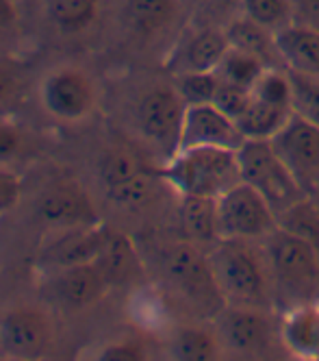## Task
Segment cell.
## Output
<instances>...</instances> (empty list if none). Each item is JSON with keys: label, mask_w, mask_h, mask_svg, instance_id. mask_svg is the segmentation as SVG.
Returning a JSON list of instances; mask_svg holds the SVG:
<instances>
[{"label": "cell", "mask_w": 319, "mask_h": 361, "mask_svg": "<svg viewBox=\"0 0 319 361\" xmlns=\"http://www.w3.org/2000/svg\"><path fill=\"white\" fill-rule=\"evenodd\" d=\"M246 142L237 120L224 114L213 102L204 105H187L182 120L180 148H198V146H215L239 150ZM178 148V150H180Z\"/></svg>", "instance_id": "11"}, {"label": "cell", "mask_w": 319, "mask_h": 361, "mask_svg": "<svg viewBox=\"0 0 319 361\" xmlns=\"http://www.w3.org/2000/svg\"><path fill=\"white\" fill-rule=\"evenodd\" d=\"M265 70H268V66H265L258 57L248 55L244 50H237L230 46L215 72L220 76V81H224V83H232L239 87L252 90L254 83L258 81V76Z\"/></svg>", "instance_id": "26"}, {"label": "cell", "mask_w": 319, "mask_h": 361, "mask_svg": "<svg viewBox=\"0 0 319 361\" xmlns=\"http://www.w3.org/2000/svg\"><path fill=\"white\" fill-rule=\"evenodd\" d=\"M276 46L287 70L319 76V31L291 24L276 33Z\"/></svg>", "instance_id": "19"}, {"label": "cell", "mask_w": 319, "mask_h": 361, "mask_svg": "<svg viewBox=\"0 0 319 361\" xmlns=\"http://www.w3.org/2000/svg\"><path fill=\"white\" fill-rule=\"evenodd\" d=\"M252 98V90H246V87H239V85H232V83H224L220 81V87L215 92V98H213V105L220 107L224 114H228L230 118H239Z\"/></svg>", "instance_id": "33"}, {"label": "cell", "mask_w": 319, "mask_h": 361, "mask_svg": "<svg viewBox=\"0 0 319 361\" xmlns=\"http://www.w3.org/2000/svg\"><path fill=\"white\" fill-rule=\"evenodd\" d=\"M308 198H311V200L315 202V207L319 209V183H317V185H315V188H313V190L308 192Z\"/></svg>", "instance_id": "40"}, {"label": "cell", "mask_w": 319, "mask_h": 361, "mask_svg": "<svg viewBox=\"0 0 319 361\" xmlns=\"http://www.w3.org/2000/svg\"><path fill=\"white\" fill-rule=\"evenodd\" d=\"M174 87L187 105H204V102H213V98H215V92L220 87V76L218 72L180 74L176 76Z\"/></svg>", "instance_id": "32"}, {"label": "cell", "mask_w": 319, "mask_h": 361, "mask_svg": "<svg viewBox=\"0 0 319 361\" xmlns=\"http://www.w3.org/2000/svg\"><path fill=\"white\" fill-rule=\"evenodd\" d=\"M142 170H146V166L142 164V159L135 152H130L126 148H115L111 152H106L100 164V176H102L104 190H111L115 185L126 183L128 178L139 174Z\"/></svg>", "instance_id": "31"}, {"label": "cell", "mask_w": 319, "mask_h": 361, "mask_svg": "<svg viewBox=\"0 0 319 361\" xmlns=\"http://www.w3.org/2000/svg\"><path fill=\"white\" fill-rule=\"evenodd\" d=\"M52 342V324L39 309L18 307L0 320V348L11 359H39Z\"/></svg>", "instance_id": "10"}, {"label": "cell", "mask_w": 319, "mask_h": 361, "mask_svg": "<svg viewBox=\"0 0 319 361\" xmlns=\"http://www.w3.org/2000/svg\"><path fill=\"white\" fill-rule=\"evenodd\" d=\"M291 79V107L294 114L319 124V76L287 70Z\"/></svg>", "instance_id": "30"}, {"label": "cell", "mask_w": 319, "mask_h": 361, "mask_svg": "<svg viewBox=\"0 0 319 361\" xmlns=\"http://www.w3.org/2000/svg\"><path fill=\"white\" fill-rule=\"evenodd\" d=\"M294 24L311 31H319V0H291Z\"/></svg>", "instance_id": "36"}, {"label": "cell", "mask_w": 319, "mask_h": 361, "mask_svg": "<svg viewBox=\"0 0 319 361\" xmlns=\"http://www.w3.org/2000/svg\"><path fill=\"white\" fill-rule=\"evenodd\" d=\"M242 9L246 18L254 20L272 33H280L282 29L294 24L291 0H244Z\"/></svg>", "instance_id": "29"}, {"label": "cell", "mask_w": 319, "mask_h": 361, "mask_svg": "<svg viewBox=\"0 0 319 361\" xmlns=\"http://www.w3.org/2000/svg\"><path fill=\"white\" fill-rule=\"evenodd\" d=\"M237 157L242 180L268 198L276 216L308 196L276 154L270 140H246L237 150Z\"/></svg>", "instance_id": "6"}, {"label": "cell", "mask_w": 319, "mask_h": 361, "mask_svg": "<svg viewBox=\"0 0 319 361\" xmlns=\"http://www.w3.org/2000/svg\"><path fill=\"white\" fill-rule=\"evenodd\" d=\"M96 264L109 281V286H124L142 272V262L135 244L124 233H111V231Z\"/></svg>", "instance_id": "21"}, {"label": "cell", "mask_w": 319, "mask_h": 361, "mask_svg": "<svg viewBox=\"0 0 319 361\" xmlns=\"http://www.w3.org/2000/svg\"><path fill=\"white\" fill-rule=\"evenodd\" d=\"M42 102L46 111L59 120H81L94 109L96 94L83 70L61 68L46 76L42 85Z\"/></svg>", "instance_id": "12"}, {"label": "cell", "mask_w": 319, "mask_h": 361, "mask_svg": "<svg viewBox=\"0 0 319 361\" xmlns=\"http://www.w3.org/2000/svg\"><path fill=\"white\" fill-rule=\"evenodd\" d=\"M106 238H109V231L102 226V222L89 226L61 228L59 238L48 244L46 262L57 266L59 270L76 264L96 262Z\"/></svg>", "instance_id": "15"}, {"label": "cell", "mask_w": 319, "mask_h": 361, "mask_svg": "<svg viewBox=\"0 0 319 361\" xmlns=\"http://www.w3.org/2000/svg\"><path fill=\"white\" fill-rule=\"evenodd\" d=\"M280 340L289 355L319 359V300L280 312Z\"/></svg>", "instance_id": "16"}, {"label": "cell", "mask_w": 319, "mask_h": 361, "mask_svg": "<svg viewBox=\"0 0 319 361\" xmlns=\"http://www.w3.org/2000/svg\"><path fill=\"white\" fill-rule=\"evenodd\" d=\"M187 111L174 85H156L146 92L137 105V122L144 137L163 154L165 161L178 152L182 120Z\"/></svg>", "instance_id": "8"}, {"label": "cell", "mask_w": 319, "mask_h": 361, "mask_svg": "<svg viewBox=\"0 0 319 361\" xmlns=\"http://www.w3.org/2000/svg\"><path fill=\"white\" fill-rule=\"evenodd\" d=\"M270 142L282 164L308 194L319 183V124L294 114Z\"/></svg>", "instance_id": "9"}, {"label": "cell", "mask_w": 319, "mask_h": 361, "mask_svg": "<svg viewBox=\"0 0 319 361\" xmlns=\"http://www.w3.org/2000/svg\"><path fill=\"white\" fill-rule=\"evenodd\" d=\"M178 222L184 240L211 250L220 242L218 231V198L178 196Z\"/></svg>", "instance_id": "18"}, {"label": "cell", "mask_w": 319, "mask_h": 361, "mask_svg": "<svg viewBox=\"0 0 319 361\" xmlns=\"http://www.w3.org/2000/svg\"><path fill=\"white\" fill-rule=\"evenodd\" d=\"M158 174L178 196L220 198L242 183L237 150L215 146L180 148Z\"/></svg>", "instance_id": "3"}, {"label": "cell", "mask_w": 319, "mask_h": 361, "mask_svg": "<svg viewBox=\"0 0 319 361\" xmlns=\"http://www.w3.org/2000/svg\"><path fill=\"white\" fill-rule=\"evenodd\" d=\"M224 31L232 48L258 57L268 68H284L280 53H278V46H276V33L261 27L254 20L242 16Z\"/></svg>", "instance_id": "20"}, {"label": "cell", "mask_w": 319, "mask_h": 361, "mask_svg": "<svg viewBox=\"0 0 319 361\" xmlns=\"http://www.w3.org/2000/svg\"><path fill=\"white\" fill-rule=\"evenodd\" d=\"M109 288V281L96 262L61 268L55 279V294L70 309H85L100 300Z\"/></svg>", "instance_id": "17"}, {"label": "cell", "mask_w": 319, "mask_h": 361, "mask_svg": "<svg viewBox=\"0 0 319 361\" xmlns=\"http://www.w3.org/2000/svg\"><path fill=\"white\" fill-rule=\"evenodd\" d=\"M261 242L268 255L278 314L319 300V255L315 248L282 226Z\"/></svg>", "instance_id": "2"}, {"label": "cell", "mask_w": 319, "mask_h": 361, "mask_svg": "<svg viewBox=\"0 0 319 361\" xmlns=\"http://www.w3.org/2000/svg\"><path fill=\"white\" fill-rule=\"evenodd\" d=\"M98 357L104 359V361H139V359H144L146 355H144L142 346L122 342V344H113V346L102 348V353H100Z\"/></svg>", "instance_id": "37"}, {"label": "cell", "mask_w": 319, "mask_h": 361, "mask_svg": "<svg viewBox=\"0 0 319 361\" xmlns=\"http://www.w3.org/2000/svg\"><path fill=\"white\" fill-rule=\"evenodd\" d=\"M22 150V135L18 126L0 116V166H9Z\"/></svg>", "instance_id": "35"}, {"label": "cell", "mask_w": 319, "mask_h": 361, "mask_svg": "<svg viewBox=\"0 0 319 361\" xmlns=\"http://www.w3.org/2000/svg\"><path fill=\"white\" fill-rule=\"evenodd\" d=\"M294 116V109L276 105V102L261 100L256 96L250 98L246 111L237 118L246 140H272L280 128Z\"/></svg>", "instance_id": "23"}, {"label": "cell", "mask_w": 319, "mask_h": 361, "mask_svg": "<svg viewBox=\"0 0 319 361\" xmlns=\"http://www.w3.org/2000/svg\"><path fill=\"white\" fill-rule=\"evenodd\" d=\"M230 42L222 29H200L184 39L168 61V70L174 76L189 72H215L228 53Z\"/></svg>", "instance_id": "14"}, {"label": "cell", "mask_w": 319, "mask_h": 361, "mask_svg": "<svg viewBox=\"0 0 319 361\" xmlns=\"http://www.w3.org/2000/svg\"><path fill=\"white\" fill-rule=\"evenodd\" d=\"M20 198H22L20 176L7 166H0V218L15 209Z\"/></svg>", "instance_id": "34"}, {"label": "cell", "mask_w": 319, "mask_h": 361, "mask_svg": "<svg viewBox=\"0 0 319 361\" xmlns=\"http://www.w3.org/2000/svg\"><path fill=\"white\" fill-rule=\"evenodd\" d=\"M48 16L63 33H78L87 29L96 18L98 0H48Z\"/></svg>", "instance_id": "27"}, {"label": "cell", "mask_w": 319, "mask_h": 361, "mask_svg": "<svg viewBox=\"0 0 319 361\" xmlns=\"http://www.w3.org/2000/svg\"><path fill=\"white\" fill-rule=\"evenodd\" d=\"M211 322L224 357L263 359L284 348L280 340V314L274 309L224 305Z\"/></svg>", "instance_id": "5"}, {"label": "cell", "mask_w": 319, "mask_h": 361, "mask_svg": "<svg viewBox=\"0 0 319 361\" xmlns=\"http://www.w3.org/2000/svg\"><path fill=\"white\" fill-rule=\"evenodd\" d=\"M126 20L139 35L168 29L176 18V0H126Z\"/></svg>", "instance_id": "24"}, {"label": "cell", "mask_w": 319, "mask_h": 361, "mask_svg": "<svg viewBox=\"0 0 319 361\" xmlns=\"http://www.w3.org/2000/svg\"><path fill=\"white\" fill-rule=\"evenodd\" d=\"M208 259L226 305L278 312L268 255L261 240H220L208 250Z\"/></svg>", "instance_id": "1"}, {"label": "cell", "mask_w": 319, "mask_h": 361, "mask_svg": "<svg viewBox=\"0 0 319 361\" xmlns=\"http://www.w3.org/2000/svg\"><path fill=\"white\" fill-rule=\"evenodd\" d=\"M170 355L180 361H213L224 357L215 326L211 324H184L176 329L170 342Z\"/></svg>", "instance_id": "22"}, {"label": "cell", "mask_w": 319, "mask_h": 361, "mask_svg": "<svg viewBox=\"0 0 319 361\" xmlns=\"http://www.w3.org/2000/svg\"><path fill=\"white\" fill-rule=\"evenodd\" d=\"M20 94V81H18V76L5 68V66H0V109L11 105V102L18 98Z\"/></svg>", "instance_id": "38"}, {"label": "cell", "mask_w": 319, "mask_h": 361, "mask_svg": "<svg viewBox=\"0 0 319 361\" xmlns=\"http://www.w3.org/2000/svg\"><path fill=\"white\" fill-rule=\"evenodd\" d=\"M158 268L170 290L187 302L200 318H215L226 305L215 276H213L208 250L189 240H178L161 246Z\"/></svg>", "instance_id": "4"}, {"label": "cell", "mask_w": 319, "mask_h": 361, "mask_svg": "<svg viewBox=\"0 0 319 361\" xmlns=\"http://www.w3.org/2000/svg\"><path fill=\"white\" fill-rule=\"evenodd\" d=\"M278 226L308 242L319 255V209L308 196H304L296 204H291L289 209L278 214Z\"/></svg>", "instance_id": "28"}, {"label": "cell", "mask_w": 319, "mask_h": 361, "mask_svg": "<svg viewBox=\"0 0 319 361\" xmlns=\"http://www.w3.org/2000/svg\"><path fill=\"white\" fill-rule=\"evenodd\" d=\"M158 178H161V174L146 168L139 174L128 178L126 183L106 190V198L115 204H120V207H130V209L146 207V204H150L156 198Z\"/></svg>", "instance_id": "25"}, {"label": "cell", "mask_w": 319, "mask_h": 361, "mask_svg": "<svg viewBox=\"0 0 319 361\" xmlns=\"http://www.w3.org/2000/svg\"><path fill=\"white\" fill-rule=\"evenodd\" d=\"M18 20V11L11 0H0V31L11 29Z\"/></svg>", "instance_id": "39"}, {"label": "cell", "mask_w": 319, "mask_h": 361, "mask_svg": "<svg viewBox=\"0 0 319 361\" xmlns=\"http://www.w3.org/2000/svg\"><path fill=\"white\" fill-rule=\"evenodd\" d=\"M278 228V216L263 194L237 183L218 198L220 240H265Z\"/></svg>", "instance_id": "7"}, {"label": "cell", "mask_w": 319, "mask_h": 361, "mask_svg": "<svg viewBox=\"0 0 319 361\" xmlns=\"http://www.w3.org/2000/svg\"><path fill=\"white\" fill-rule=\"evenodd\" d=\"M37 216L46 226L52 228H74V226H89L100 224L96 207L89 194L72 183V180H59L52 183L37 200Z\"/></svg>", "instance_id": "13"}]
</instances>
